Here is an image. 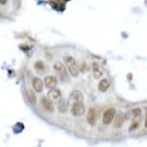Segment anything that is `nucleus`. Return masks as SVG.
<instances>
[{
    "instance_id": "obj_1",
    "label": "nucleus",
    "mask_w": 147,
    "mask_h": 147,
    "mask_svg": "<svg viewBox=\"0 0 147 147\" xmlns=\"http://www.w3.org/2000/svg\"><path fill=\"white\" fill-rule=\"evenodd\" d=\"M65 62L70 75L73 77H77L80 71H79V68H78L77 63L76 62L75 59L72 56H67L65 59Z\"/></svg>"
},
{
    "instance_id": "obj_2",
    "label": "nucleus",
    "mask_w": 147,
    "mask_h": 147,
    "mask_svg": "<svg viewBox=\"0 0 147 147\" xmlns=\"http://www.w3.org/2000/svg\"><path fill=\"white\" fill-rule=\"evenodd\" d=\"M86 108H85L83 102L76 101L74 102L71 108V113L75 116H81L85 113Z\"/></svg>"
},
{
    "instance_id": "obj_3",
    "label": "nucleus",
    "mask_w": 147,
    "mask_h": 147,
    "mask_svg": "<svg viewBox=\"0 0 147 147\" xmlns=\"http://www.w3.org/2000/svg\"><path fill=\"white\" fill-rule=\"evenodd\" d=\"M53 68L57 72V73H58L59 76H60L62 80H65L66 78L68 79V74L66 69H65V65H63L61 62H56V63H54V65H53Z\"/></svg>"
},
{
    "instance_id": "obj_4",
    "label": "nucleus",
    "mask_w": 147,
    "mask_h": 147,
    "mask_svg": "<svg viewBox=\"0 0 147 147\" xmlns=\"http://www.w3.org/2000/svg\"><path fill=\"white\" fill-rule=\"evenodd\" d=\"M116 110L113 108L108 109L106 112L104 113L103 116H102V123L106 125H108L109 123H111L113 120L116 116Z\"/></svg>"
},
{
    "instance_id": "obj_5",
    "label": "nucleus",
    "mask_w": 147,
    "mask_h": 147,
    "mask_svg": "<svg viewBox=\"0 0 147 147\" xmlns=\"http://www.w3.org/2000/svg\"><path fill=\"white\" fill-rule=\"evenodd\" d=\"M87 122L91 125H94L96 123V121L98 119V114H97L96 109L95 108H90L89 112L87 113L86 116Z\"/></svg>"
},
{
    "instance_id": "obj_6",
    "label": "nucleus",
    "mask_w": 147,
    "mask_h": 147,
    "mask_svg": "<svg viewBox=\"0 0 147 147\" xmlns=\"http://www.w3.org/2000/svg\"><path fill=\"white\" fill-rule=\"evenodd\" d=\"M61 97H62L61 92L56 88L51 89L50 91L48 92V98L51 101L58 102L61 99Z\"/></svg>"
},
{
    "instance_id": "obj_7",
    "label": "nucleus",
    "mask_w": 147,
    "mask_h": 147,
    "mask_svg": "<svg viewBox=\"0 0 147 147\" xmlns=\"http://www.w3.org/2000/svg\"><path fill=\"white\" fill-rule=\"evenodd\" d=\"M45 85L48 89H54L57 85V79L53 76H49L45 79Z\"/></svg>"
},
{
    "instance_id": "obj_8",
    "label": "nucleus",
    "mask_w": 147,
    "mask_h": 147,
    "mask_svg": "<svg viewBox=\"0 0 147 147\" xmlns=\"http://www.w3.org/2000/svg\"><path fill=\"white\" fill-rule=\"evenodd\" d=\"M32 87L36 92H41L43 89V82L41 79L38 77L34 78L32 80Z\"/></svg>"
},
{
    "instance_id": "obj_9",
    "label": "nucleus",
    "mask_w": 147,
    "mask_h": 147,
    "mask_svg": "<svg viewBox=\"0 0 147 147\" xmlns=\"http://www.w3.org/2000/svg\"><path fill=\"white\" fill-rule=\"evenodd\" d=\"M92 76L95 79H99L102 76V70L96 63H94L92 66Z\"/></svg>"
},
{
    "instance_id": "obj_10",
    "label": "nucleus",
    "mask_w": 147,
    "mask_h": 147,
    "mask_svg": "<svg viewBox=\"0 0 147 147\" xmlns=\"http://www.w3.org/2000/svg\"><path fill=\"white\" fill-rule=\"evenodd\" d=\"M41 104L42 107H43L45 109H46L47 112H49V113H53V110H54V107L53 106V103H52V101L50 99H46V98H42L41 100Z\"/></svg>"
},
{
    "instance_id": "obj_11",
    "label": "nucleus",
    "mask_w": 147,
    "mask_h": 147,
    "mask_svg": "<svg viewBox=\"0 0 147 147\" xmlns=\"http://www.w3.org/2000/svg\"><path fill=\"white\" fill-rule=\"evenodd\" d=\"M69 99L72 101H82L83 102V95L80 91L79 90H74L71 92L69 96Z\"/></svg>"
},
{
    "instance_id": "obj_12",
    "label": "nucleus",
    "mask_w": 147,
    "mask_h": 147,
    "mask_svg": "<svg viewBox=\"0 0 147 147\" xmlns=\"http://www.w3.org/2000/svg\"><path fill=\"white\" fill-rule=\"evenodd\" d=\"M98 88H99V91L104 92H106L109 88V81L106 79H103V80H102L99 82Z\"/></svg>"
},
{
    "instance_id": "obj_13",
    "label": "nucleus",
    "mask_w": 147,
    "mask_h": 147,
    "mask_svg": "<svg viewBox=\"0 0 147 147\" xmlns=\"http://www.w3.org/2000/svg\"><path fill=\"white\" fill-rule=\"evenodd\" d=\"M27 97H28V99H29V102H31L32 104H35L36 102V97L35 96V93L33 92L32 91L31 89H29L27 91Z\"/></svg>"
},
{
    "instance_id": "obj_14",
    "label": "nucleus",
    "mask_w": 147,
    "mask_h": 147,
    "mask_svg": "<svg viewBox=\"0 0 147 147\" xmlns=\"http://www.w3.org/2000/svg\"><path fill=\"white\" fill-rule=\"evenodd\" d=\"M24 129L25 126L22 123H16L14 125V126H13V131L16 133H21Z\"/></svg>"
},
{
    "instance_id": "obj_15",
    "label": "nucleus",
    "mask_w": 147,
    "mask_h": 147,
    "mask_svg": "<svg viewBox=\"0 0 147 147\" xmlns=\"http://www.w3.org/2000/svg\"><path fill=\"white\" fill-rule=\"evenodd\" d=\"M35 69H36V71H38V72H43L44 70H45V65H44L43 62H42V61H38V62H36L35 63Z\"/></svg>"
},
{
    "instance_id": "obj_16",
    "label": "nucleus",
    "mask_w": 147,
    "mask_h": 147,
    "mask_svg": "<svg viewBox=\"0 0 147 147\" xmlns=\"http://www.w3.org/2000/svg\"><path fill=\"white\" fill-rule=\"evenodd\" d=\"M125 120V116L123 115V114H119L118 116H117V118H116V123H115V126L116 127H119L122 125V124L123 123Z\"/></svg>"
},
{
    "instance_id": "obj_17",
    "label": "nucleus",
    "mask_w": 147,
    "mask_h": 147,
    "mask_svg": "<svg viewBox=\"0 0 147 147\" xmlns=\"http://www.w3.org/2000/svg\"><path fill=\"white\" fill-rule=\"evenodd\" d=\"M81 71H82V72H86L87 70H88V67H87V65H86V63H83L82 65V66H81Z\"/></svg>"
},
{
    "instance_id": "obj_18",
    "label": "nucleus",
    "mask_w": 147,
    "mask_h": 147,
    "mask_svg": "<svg viewBox=\"0 0 147 147\" xmlns=\"http://www.w3.org/2000/svg\"><path fill=\"white\" fill-rule=\"evenodd\" d=\"M8 0H0V3L2 4V5H5V3H7Z\"/></svg>"
},
{
    "instance_id": "obj_19",
    "label": "nucleus",
    "mask_w": 147,
    "mask_h": 147,
    "mask_svg": "<svg viewBox=\"0 0 147 147\" xmlns=\"http://www.w3.org/2000/svg\"><path fill=\"white\" fill-rule=\"evenodd\" d=\"M145 126H146V128H147V113L146 116V120H145Z\"/></svg>"
}]
</instances>
